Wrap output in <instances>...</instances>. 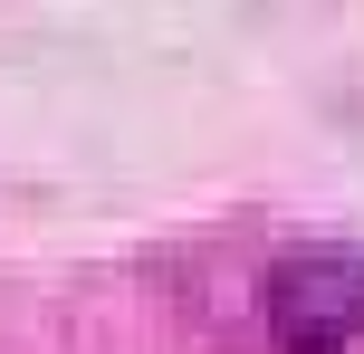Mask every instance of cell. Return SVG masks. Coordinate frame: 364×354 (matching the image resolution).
<instances>
[{
    "label": "cell",
    "instance_id": "6da1fadb",
    "mask_svg": "<svg viewBox=\"0 0 364 354\" xmlns=\"http://www.w3.org/2000/svg\"><path fill=\"white\" fill-rule=\"evenodd\" d=\"M278 354H336L364 336V249H288L259 287Z\"/></svg>",
    "mask_w": 364,
    "mask_h": 354
}]
</instances>
